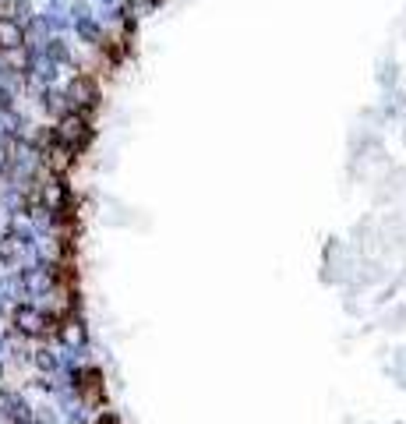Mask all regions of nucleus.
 Listing matches in <instances>:
<instances>
[{"label": "nucleus", "instance_id": "obj_1", "mask_svg": "<svg viewBox=\"0 0 406 424\" xmlns=\"http://www.w3.org/2000/svg\"><path fill=\"white\" fill-rule=\"evenodd\" d=\"M18 43H21L18 25H11V21H0V46H18Z\"/></svg>", "mask_w": 406, "mask_h": 424}]
</instances>
